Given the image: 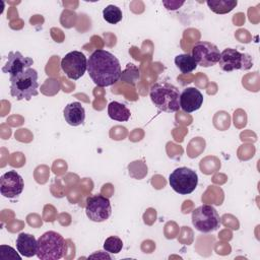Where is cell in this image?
Here are the masks:
<instances>
[{
	"label": "cell",
	"mask_w": 260,
	"mask_h": 260,
	"mask_svg": "<svg viewBox=\"0 0 260 260\" xmlns=\"http://www.w3.org/2000/svg\"><path fill=\"white\" fill-rule=\"evenodd\" d=\"M87 72L93 83L99 87H106L116 83L122 74L121 65L117 57L111 52L98 49L87 60Z\"/></svg>",
	"instance_id": "6da1fadb"
},
{
	"label": "cell",
	"mask_w": 260,
	"mask_h": 260,
	"mask_svg": "<svg viewBox=\"0 0 260 260\" xmlns=\"http://www.w3.org/2000/svg\"><path fill=\"white\" fill-rule=\"evenodd\" d=\"M180 90L167 81L155 82L151 85L149 96L153 105L166 113H174L180 110Z\"/></svg>",
	"instance_id": "7a4b0ae2"
},
{
	"label": "cell",
	"mask_w": 260,
	"mask_h": 260,
	"mask_svg": "<svg viewBox=\"0 0 260 260\" xmlns=\"http://www.w3.org/2000/svg\"><path fill=\"white\" fill-rule=\"evenodd\" d=\"M10 95L17 101L31 100L38 95V72L34 68H28L16 75L9 76Z\"/></svg>",
	"instance_id": "3957f363"
},
{
	"label": "cell",
	"mask_w": 260,
	"mask_h": 260,
	"mask_svg": "<svg viewBox=\"0 0 260 260\" xmlns=\"http://www.w3.org/2000/svg\"><path fill=\"white\" fill-rule=\"evenodd\" d=\"M65 251V240L57 232H46L38 239L37 256L41 260H58L63 257Z\"/></svg>",
	"instance_id": "277c9868"
},
{
	"label": "cell",
	"mask_w": 260,
	"mask_h": 260,
	"mask_svg": "<svg viewBox=\"0 0 260 260\" xmlns=\"http://www.w3.org/2000/svg\"><path fill=\"white\" fill-rule=\"evenodd\" d=\"M192 224L201 233H211L216 231L220 224L221 219L217 210L208 204L198 206L192 211Z\"/></svg>",
	"instance_id": "5b68a950"
},
{
	"label": "cell",
	"mask_w": 260,
	"mask_h": 260,
	"mask_svg": "<svg viewBox=\"0 0 260 260\" xmlns=\"http://www.w3.org/2000/svg\"><path fill=\"white\" fill-rule=\"evenodd\" d=\"M169 183L175 192L181 195H187L196 189L198 185V176L192 169L181 167L170 174Z\"/></svg>",
	"instance_id": "8992f818"
},
{
	"label": "cell",
	"mask_w": 260,
	"mask_h": 260,
	"mask_svg": "<svg viewBox=\"0 0 260 260\" xmlns=\"http://www.w3.org/2000/svg\"><path fill=\"white\" fill-rule=\"evenodd\" d=\"M218 64L221 70L231 72L234 70H249L253 66L251 55L242 53L233 48H226L220 52Z\"/></svg>",
	"instance_id": "52a82bcc"
},
{
	"label": "cell",
	"mask_w": 260,
	"mask_h": 260,
	"mask_svg": "<svg viewBox=\"0 0 260 260\" xmlns=\"http://www.w3.org/2000/svg\"><path fill=\"white\" fill-rule=\"evenodd\" d=\"M85 213L91 221L102 222L107 220L112 213L110 199L101 194H95L87 197L85 204Z\"/></svg>",
	"instance_id": "ba28073f"
},
{
	"label": "cell",
	"mask_w": 260,
	"mask_h": 260,
	"mask_svg": "<svg viewBox=\"0 0 260 260\" xmlns=\"http://www.w3.org/2000/svg\"><path fill=\"white\" fill-rule=\"evenodd\" d=\"M61 68L69 79L77 80L87 70V59L82 52L71 51L62 58Z\"/></svg>",
	"instance_id": "9c48e42d"
},
{
	"label": "cell",
	"mask_w": 260,
	"mask_h": 260,
	"mask_svg": "<svg viewBox=\"0 0 260 260\" xmlns=\"http://www.w3.org/2000/svg\"><path fill=\"white\" fill-rule=\"evenodd\" d=\"M193 59L197 65L202 67H211L218 63L220 52L219 49L209 42H197L192 48Z\"/></svg>",
	"instance_id": "30bf717a"
},
{
	"label": "cell",
	"mask_w": 260,
	"mask_h": 260,
	"mask_svg": "<svg viewBox=\"0 0 260 260\" xmlns=\"http://www.w3.org/2000/svg\"><path fill=\"white\" fill-rule=\"evenodd\" d=\"M24 187L22 177L16 171H8L0 178V192L6 198H15Z\"/></svg>",
	"instance_id": "8fae6325"
},
{
	"label": "cell",
	"mask_w": 260,
	"mask_h": 260,
	"mask_svg": "<svg viewBox=\"0 0 260 260\" xmlns=\"http://www.w3.org/2000/svg\"><path fill=\"white\" fill-rule=\"evenodd\" d=\"M34 64V60L30 57H24L19 51L9 52L7 56V62L2 67V72L7 73L10 76L16 75L28 68Z\"/></svg>",
	"instance_id": "7c38bea8"
},
{
	"label": "cell",
	"mask_w": 260,
	"mask_h": 260,
	"mask_svg": "<svg viewBox=\"0 0 260 260\" xmlns=\"http://www.w3.org/2000/svg\"><path fill=\"white\" fill-rule=\"evenodd\" d=\"M203 94L196 87H187L180 94V109L186 113H192L201 108Z\"/></svg>",
	"instance_id": "4fadbf2b"
},
{
	"label": "cell",
	"mask_w": 260,
	"mask_h": 260,
	"mask_svg": "<svg viewBox=\"0 0 260 260\" xmlns=\"http://www.w3.org/2000/svg\"><path fill=\"white\" fill-rule=\"evenodd\" d=\"M63 115L68 125L76 127L83 124L85 119V110L79 102H72L64 108Z\"/></svg>",
	"instance_id": "5bb4252c"
},
{
	"label": "cell",
	"mask_w": 260,
	"mask_h": 260,
	"mask_svg": "<svg viewBox=\"0 0 260 260\" xmlns=\"http://www.w3.org/2000/svg\"><path fill=\"white\" fill-rule=\"evenodd\" d=\"M16 249L21 256L32 257L37 255L38 241L30 234L20 233L16 239Z\"/></svg>",
	"instance_id": "9a60e30c"
},
{
	"label": "cell",
	"mask_w": 260,
	"mask_h": 260,
	"mask_svg": "<svg viewBox=\"0 0 260 260\" xmlns=\"http://www.w3.org/2000/svg\"><path fill=\"white\" fill-rule=\"evenodd\" d=\"M108 115L112 120L119 122H126L130 119L131 113L129 109L119 102H111L108 106Z\"/></svg>",
	"instance_id": "2e32d148"
},
{
	"label": "cell",
	"mask_w": 260,
	"mask_h": 260,
	"mask_svg": "<svg viewBox=\"0 0 260 260\" xmlns=\"http://www.w3.org/2000/svg\"><path fill=\"white\" fill-rule=\"evenodd\" d=\"M206 4L209 9L217 14H225L231 12L238 4L237 0H207Z\"/></svg>",
	"instance_id": "e0dca14e"
},
{
	"label": "cell",
	"mask_w": 260,
	"mask_h": 260,
	"mask_svg": "<svg viewBox=\"0 0 260 260\" xmlns=\"http://www.w3.org/2000/svg\"><path fill=\"white\" fill-rule=\"evenodd\" d=\"M174 62L182 73H190L198 66L190 54H179L175 57Z\"/></svg>",
	"instance_id": "ac0fdd59"
},
{
	"label": "cell",
	"mask_w": 260,
	"mask_h": 260,
	"mask_svg": "<svg viewBox=\"0 0 260 260\" xmlns=\"http://www.w3.org/2000/svg\"><path fill=\"white\" fill-rule=\"evenodd\" d=\"M103 17L107 22L111 24H116L122 20V17H123L122 10L116 5H113V4L108 5L103 10Z\"/></svg>",
	"instance_id": "d6986e66"
},
{
	"label": "cell",
	"mask_w": 260,
	"mask_h": 260,
	"mask_svg": "<svg viewBox=\"0 0 260 260\" xmlns=\"http://www.w3.org/2000/svg\"><path fill=\"white\" fill-rule=\"evenodd\" d=\"M121 79L124 82L134 85L135 82L139 79V69L134 64H128L126 69L121 74Z\"/></svg>",
	"instance_id": "ffe728a7"
},
{
	"label": "cell",
	"mask_w": 260,
	"mask_h": 260,
	"mask_svg": "<svg viewBox=\"0 0 260 260\" xmlns=\"http://www.w3.org/2000/svg\"><path fill=\"white\" fill-rule=\"evenodd\" d=\"M123 248V242L119 237L111 236L106 239L104 243V249L108 253L112 254H118Z\"/></svg>",
	"instance_id": "44dd1931"
}]
</instances>
